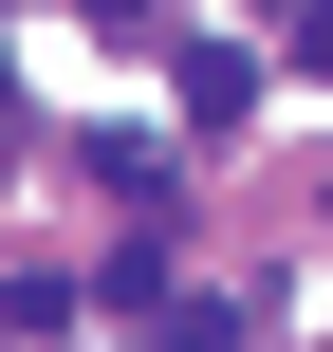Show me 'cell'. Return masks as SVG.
<instances>
[{
  "instance_id": "cell-1",
  "label": "cell",
  "mask_w": 333,
  "mask_h": 352,
  "mask_svg": "<svg viewBox=\"0 0 333 352\" xmlns=\"http://www.w3.org/2000/svg\"><path fill=\"white\" fill-rule=\"evenodd\" d=\"M167 93H185V130H241V111H260V56H241V37H185Z\"/></svg>"
},
{
  "instance_id": "cell-2",
  "label": "cell",
  "mask_w": 333,
  "mask_h": 352,
  "mask_svg": "<svg viewBox=\"0 0 333 352\" xmlns=\"http://www.w3.org/2000/svg\"><path fill=\"white\" fill-rule=\"evenodd\" d=\"M148 352H241V297H167V316H148Z\"/></svg>"
},
{
  "instance_id": "cell-3",
  "label": "cell",
  "mask_w": 333,
  "mask_h": 352,
  "mask_svg": "<svg viewBox=\"0 0 333 352\" xmlns=\"http://www.w3.org/2000/svg\"><path fill=\"white\" fill-rule=\"evenodd\" d=\"M297 74H315V93H333V0H315V19H297Z\"/></svg>"
},
{
  "instance_id": "cell-4",
  "label": "cell",
  "mask_w": 333,
  "mask_h": 352,
  "mask_svg": "<svg viewBox=\"0 0 333 352\" xmlns=\"http://www.w3.org/2000/svg\"><path fill=\"white\" fill-rule=\"evenodd\" d=\"M0 111H19V74H0Z\"/></svg>"
},
{
  "instance_id": "cell-5",
  "label": "cell",
  "mask_w": 333,
  "mask_h": 352,
  "mask_svg": "<svg viewBox=\"0 0 333 352\" xmlns=\"http://www.w3.org/2000/svg\"><path fill=\"white\" fill-rule=\"evenodd\" d=\"M19 352H37V334H19Z\"/></svg>"
}]
</instances>
